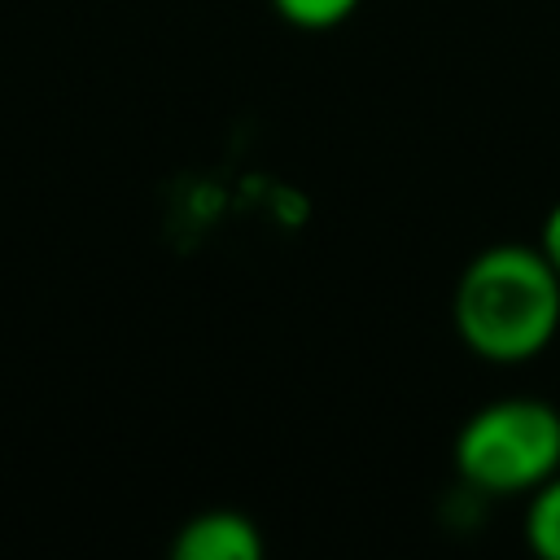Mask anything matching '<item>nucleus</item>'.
I'll return each instance as SVG.
<instances>
[{
  "label": "nucleus",
  "instance_id": "1",
  "mask_svg": "<svg viewBox=\"0 0 560 560\" xmlns=\"http://www.w3.org/2000/svg\"><path fill=\"white\" fill-rule=\"evenodd\" d=\"M451 315L477 359L525 363L547 350L560 328V276L538 245H490L455 280Z\"/></svg>",
  "mask_w": 560,
  "mask_h": 560
},
{
  "label": "nucleus",
  "instance_id": "2",
  "mask_svg": "<svg viewBox=\"0 0 560 560\" xmlns=\"http://www.w3.org/2000/svg\"><path fill=\"white\" fill-rule=\"evenodd\" d=\"M455 472L481 494H534L560 472V411L542 398H494L455 433Z\"/></svg>",
  "mask_w": 560,
  "mask_h": 560
},
{
  "label": "nucleus",
  "instance_id": "3",
  "mask_svg": "<svg viewBox=\"0 0 560 560\" xmlns=\"http://www.w3.org/2000/svg\"><path fill=\"white\" fill-rule=\"evenodd\" d=\"M171 556L175 560H262V534L245 512L210 508L179 525Z\"/></svg>",
  "mask_w": 560,
  "mask_h": 560
},
{
  "label": "nucleus",
  "instance_id": "4",
  "mask_svg": "<svg viewBox=\"0 0 560 560\" xmlns=\"http://www.w3.org/2000/svg\"><path fill=\"white\" fill-rule=\"evenodd\" d=\"M525 538L538 556L560 560V472L547 477L534 494H529V512H525Z\"/></svg>",
  "mask_w": 560,
  "mask_h": 560
},
{
  "label": "nucleus",
  "instance_id": "5",
  "mask_svg": "<svg viewBox=\"0 0 560 560\" xmlns=\"http://www.w3.org/2000/svg\"><path fill=\"white\" fill-rule=\"evenodd\" d=\"M271 9L302 31H328V26L346 22L359 9V0H271Z\"/></svg>",
  "mask_w": 560,
  "mask_h": 560
},
{
  "label": "nucleus",
  "instance_id": "6",
  "mask_svg": "<svg viewBox=\"0 0 560 560\" xmlns=\"http://www.w3.org/2000/svg\"><path fill=\"white\" fill-rule=\"evenodd\" d=\"M538 254L551 262V271L560 276V201L547 210L542 219V232H538Z\"/></svg>",
  "mask_w": 560,
  "mask_h": 560
}]
</instances>
